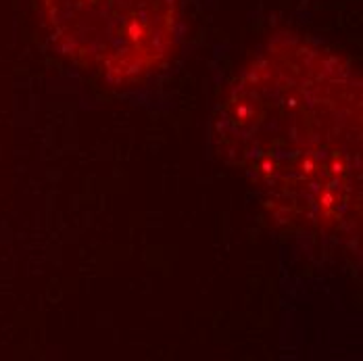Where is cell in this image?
<instances>
[{"mask_svg": "<svg viewBox=\"0 0 363 361\" xmlns=\"http://www.w3.org/2000/svg\"><path fill=\"white\" fill-rule=\"evenodd\" d=\"M216 126L223 155L278 221L313 234L359 221L362 77L345 57L292 34L269 40Z\"/></svg>", "mask_w": 363, "mask_h": 361, "instance_id": "obj_1", "label": "cell"}, {"mask_svg": "<svg viewBox=\"0 0 363 361\" xmlns=\"http://www.w3.org/2000/svg\"><path fill=\"white\" fill-rule=\"evenodd\" d=\"M42 11L57 46L109 82L145 77L176 46L178 0H42Z\"/></svg>", "mask_w": 363, "mask_h": 361, "instance_id": "obj_2", "label": "cell"}]
</instances>
